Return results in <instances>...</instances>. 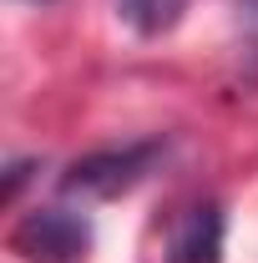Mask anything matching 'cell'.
<instances>
[{
	"mask_svg": "<svg viewBox=\"0 0 258 263\" xmlns=\"http://www.w3.org/2000/svg\"><path fill=\"white\" fill-rule=\"evenodd\" d=\"M10 248L26 263H86L91 258V223L71 208H35L15 223Z\"/></svg>",
	"mask_w": 258,
	"mask_h": 263,
	"instance_id": "cell-1",
	"label": "cell"
},
{
	"mask_svg": "<svg viewBox=\"0 0 258 263\" xmlns=\"http://www.w3.org/2000/svg\"><path fill=\"white\" fill-rule=\"evenodd\" d=\"M167 263H223V213L213 202H197L177 218Z\"/></svg>",
	"mask_w": 258,
	"mask_h": 263,
	"instance_id": "cell-3",
	"label": "cell"
},
{
	"mask_svg": "<svg viewBox=\"0 0 258 263\" xmlns=\"http://www.w3.org/2000/svg\"><path fill=\"white\" fill-rule=\"evenodd\" d=\"M182 10H188V0H117V15L137 35H167L182 21Z\"/></svg>",
	"mask_w": 258,
	"mask_h": 263,
	"instance_id": "cell-4",
	"label": "cell"
},
{
	"mask_svg": "<svg viewBox=\"0 0 258 263\" xmlns=\"http://www.w3.org/2000/svg\"><path fill=\"white\" fill-rule=\"evenodd\" d=\"M162 142H132V147H112V152H91V157H76L66 167L61 187L81 197H117L137 187L147 177V167L157 162Z\"/></svg>",
	"mask_w": 258,
	"mask_h": 263,
	"instance_id": "cell-2",
	"label": "cell"
}]
</instances>
